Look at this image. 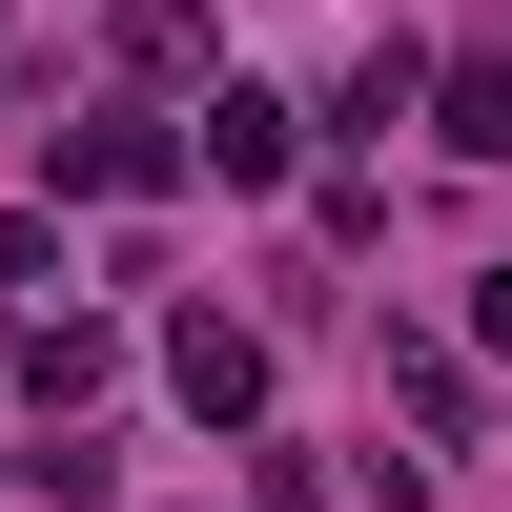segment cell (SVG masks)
<instances>
[{"instance_id":"1","label":"cell","mask_w":512,"mask_h":512,"mask_svg":"<svg viewBox=\"0 0 512 512\" xmlns=\"http://www.w3.org/2000/svg\"><path fill=\"white\" fill-rule=\"evenodd\" d=\"M185 164H205V185H287V164H308V123H287L267 82H205V103H185Z\"/></svg>"},{"instance_id":"2","label":"cell","mask_w":512,"mask_h":512,"mask_svg":"<svg viewBox=\"0 0 512 512\" xmlns=\"http://www.w3.org/2000/svg\"><path fill=\"white\" fill-rule=\"evenodd\" d=\"M41 185H62V205H164V185H185V144H164V123H62Z\"/></svg>"},{"instance_id":"3","label":"cell","mask_w":512,"mask_h":512,"mask_svg":"<svg viewBox=\"0 0 512 512\" xmlns=\"http://www.w3.org/2000/svg\"><path fill=\"white\" fill-rule=\"evenodd\" d=\"M164 390H185L205 431H246V410H267V328H226V308H185V328H164Z\"/></svg>"},{"instance_id":"4","label":"cell","mask_w":512,"mask_h":512,"mask_svg":"<svg viewBox=\"0 0 512 512\" xmlns=\"http://www.w3.org/2000/svg\"><path fill=\"white\" fill-rule=\"evenodd\" d=\"M103 369H123V328H103V308H41V328H21V390H41V410H82Z\"/></svg>"},{"instance_id":"5","label":"cell","mask_w":512,"mask_h":512,"mask_svg":"<svg viewBox=\"0 0 512 512\" xmlns=\"http://www.w3.org/2000/svg\"><path fill=\"white\" fill-rule=\"evenodd\" d=\"M431 144L451 164H512V62H431Z\"/></svg>"},{"instance_id":"6","label":"cell","mask_w":512,"mask_h":512,"mask_svg":"<svg viewBox=\"0 0 512 512\" xmlns=\"http://www.w3.org/2000/svg\"><path fill=\"white\" fill-rule=\"evenodd\" d=\"M410 103H431V41H369V62H349V103H328V123H369V144H390Z\"/></svg>"},{"instance_id":"7","label":"cell","mask_w":512,"mask_h":512,"mask_svg":"<svg viewBox=\"0 0 512 512\" xmlns=\"http://www.w3.org/2000/svg\"><path fill=\"white\" fill-rule=\"evenodd\" d=\"M390 390H410V431H431V451H472V369H451V349H390Z\"/></svg>"},{"instance_id":"8","label":"cell","mask_w":512,"mask_h":512,"mask_svg":"<svg viewBox=\"0 0 512 512\" xmlns=\"http://www.w3.org/2000/svg\"><path fill=\"white\" fill-rule=\"evenodd\" d=\"M123 62H144V82H185V62H205V0H123Z\"/></svg>"},{"instance_id":"9","label":"cell","mask_w":512,"mask_h":512,"mask_svg":"<svg viewBox=\"0 0 512 512\" xmlns=\"http://www.w3.org/2000/svg\"><path fill=\"white\" fill-rule=\"evenodd\" d=\"M472 349H492V369H512V267H492V287H472Z\"/></svg>"}]
</instances>
